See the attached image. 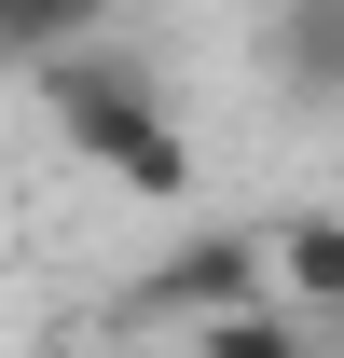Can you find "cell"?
I'll list each match as a JSON object with an SVG mask.
<instances>
[{
    "instance_id": "cell-3",
    "label": "cell",
    "mask_w": 344,
    "mask_h": 358,
    "mask_svg": "<svg viewBox=\"0 0 344 358\" xmlns=\"http://www.w3.org/2000/svg\"><path fill=\"white\" fill-rule=\"evenodd\" d=\"M261 69L289 110H344V0H275L261 14Z\"/></svg>"
},
{
    "instance_id": "cell-4",
    "label": "cell",
    "mask_w": 344,
    "mask_h": 358,
    "mask_svg": "<svg viewBox=\"0 0 344 358\" xmlns=\"http://www.w3.org/2000/svg\"><path fill=\"white\" fill-rule=\"evenodd\" d=\"M261 248H275V303L317 331V317L344 303V221H331V207H289V221L261 234Z\"/></svg>"
},
{
    "instance_id": "cell-5",
    "label": "cell",
    "mask_w": 344,
    "mask_h": 358,
    "mask_svg": "<svg viewBox=\"0 0 344 358\" xmlns=\"http://www.w3.org/2000/svg\"><path fill=\"white\" fill-rule=\"evenodd\" d=\"M83 42H110V0H0V55L14 69H55Z\"/></svg>"
},
{
    "instance_id": "cell-6",
    "label": "cell",
    "mask_w": 344,
    "mask_h": 358,
    "mask_svg": "<svg viewBox=\"0 0 344 358\" xmlns=\"http://www.w3.org/2000/svg\"><path fill=\"white\" fill-rule=\"evenodd\" d=\"M179 358H317L289 303H248V317H207V331H179Z\"/></svg>"
},
{
    "instance_id": "cell-2",
    "label": "cell",
    "mask_w": 344,
    "mask_h": 358,
    "mask_svg": "<svg viewBox=\"0 0 344 358\" xmlns=\"http://www.w3.org/2000/svg\"><path fill=\"white\" fill-rule=\"evenodd\" d=\"M124 303H138V317H166V331L248 317V303H275V248H261V234H234V221H207V234H179V248H152Z\"/></svg>"
},
{
    "instance_id": "cell-7",
    "label": "cell",
    "mask_w": 344,
    "mask_h": 358,
    "mask_svg": "<svg viewBox=\"0 0 344 358\" xmlns=\"http://www.w3.org/2000/svg\"><path fill=\"white\" fill-rule=\"evenodd\" d=\"M317 358H344V303H331V317H317Z\"/></svg>"
},
{
    "instance_id": "cell-1",
    "label": "cell",
    "mask_w": 344,
    "mask_h": 358,
    "mask_svg": "<svg viewBox=\"0 0 344 358\" xmlns=\"http://www.w3.org/2000/svg\"><path fill=\"white\" fill-rule=\"evenodd\" d=\"M42 110H55V138L83 152V179L138 193V207H179V193H193V138H179V110L152 96V69H138L124 42L55 55V69H42Z\"/></svg>"
}]
</instances>
